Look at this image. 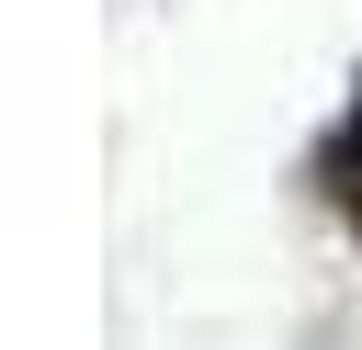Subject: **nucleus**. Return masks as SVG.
Masks as SVG:
<instances>
[]
</instances>
